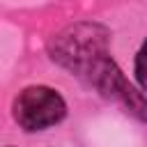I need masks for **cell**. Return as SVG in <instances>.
Segmentation results:
<instances>
[{
	"label": "cell",
	"mask_w": 147,
	"mask_h": 147,
	"mask_svg": "<svg viewBox=\"0 0 147 147\" xmlns=\"http://www.w3.org/2000/svg\"><path fill=\"white\" fill-rule=\"evenodd\" d=\"M133 74H136V80H138L140 90H142V92H147V39L142 41V46H140V48H138V53H136Z\"/></svg>",
	"instance_id": "3957f363"
},
{
	"label": "cell",
	"mask_w": 147,
	"mask_h": 147,
	"mask_svg": "<svg viewBox=\"0 0 147 147\" xmlns=\"http://www.w3.org/2000/svg\"><path fill=\"white\" fill-rule=\"evenodd\" d=\"M7 147H14V145H7Z\"/></svg>",
	"instance_id": "277c9868"
},
{
	"label": "cell",
	"mask_w": 147,
	"mask_h": 147,
	"mask_svg": "<svg viewBox=\"0 0 147 147\" xmlns=\"http://www.w3.org/2000/svg\"><path fill=\"white\" fill-rule=\"evenodd\" d=\"M14 122L28 131H46L60 124L67 115V103L62 94L48 85H28L23 87L11 103Z\"/></svg>",
	"instance_id": "7a4b0ae2"
},
{
	"label": "cell",
	"mask_w": 147,
	"mask_h": 147,
	"mask_svg": "<svg viewBox=\"0 0 147 147\" xmlns=\"http://www.w3.org/2000/svg\"><path fill=\"white\" fill-rule=\"evenodd\" d=\"M48 55L55 64L90 83L99 67L110 60V30L96 21L71 23L53 34Z\"/></svg>",
	"instance_id": "6da1fadb"
}]
</instances>
